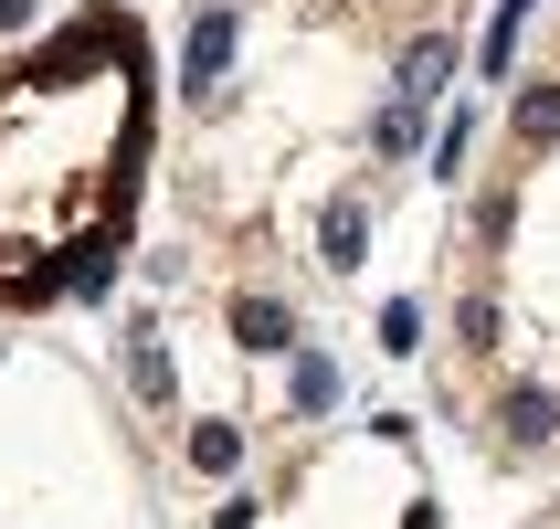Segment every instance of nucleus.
I'll list each match as a JSON object with an SVG mask.
<instances>
[{
    "mask_svg": "<svg viewBox=\"0 0 560 529\" xmlns=\"http://www.w3.org/2000/svg\"><path fill=\"white\" fill-rule=\"evenodd\" d=\"M233 43H244V22H233V0H212V11L190 22V43H180V95H190V106H212V95H222Z\"/></svg>",
    "mask_w": 560,
    "mask_h": 529,
    "instance_id": "obj_1",
    "label": "nucleus"
},
{
    "mask_svg": "<svg viewBox=\"0 0 560 529\" xmlns=\"http://www.w3.org/2000/svg\"><path fill=\"white\" fill-rule=\"evenodd\" d=\"M498 435H508V445H550V435H560V403L539 392V381H518V392L498 403Z\"/></svg>",
    "mask_w": 560,
    "mask_h": 529,
    "instance_id": "obj_2",
    "label": "nucleus"
},
{
    "mask_svg": "<svg viewBox=\"0 0 560 529\" xmlns=\"http://www.w3.org/2000/svg\"><path fill=\"white\" fill-rule=\"evenodd\" d=\"M317 254H328V276H349V265L371 254V212H360V202H328V222H317Z\"/></svg>",
    "mask_w": 560,
    "mask_h": 529,
    "instance_id": "obj_3",
    "label": "nucleus"
},
{
    "mask_svg": "<svg viewBox=\"0 0 560 529\" xmlns=\"http://www.w3.org/2000/svg\"><path fill=\"white\" fill-rule=\"evenodd\" d=\"M233 340L244 349H296V308H285V297H244V308H233Z\"/></svg>",
    "mask_w": 560,
    "mask_h": 529,
    "instance_id": "obj_4",
    "label": "nucleus"
},
{
    "mask_svg": "<svg viewBox=\"0 0 560 529\" xmlns=\"http://www.w3.org/2000/svg\"><path fill=\"white\" fill-rule=\"evenodd\" d=\"M444 74H455V43H444V32H423V43L402 54V106H423V95H444Z\"/></svg>",
    "mask_w": 560,
    "mask_h": 529,
    "instance_id": "obj_5",
    "label": "nucleus"
},
{
    "mask_svg": "<svg viewBox=\"0 0 560 529\" xmlns=\"http://www.w3.org/2000/svg\"><path fill=\"white\" fill-rule=\"evenodd\" d=\"M508 127H518L529 149H550V138H560V74H529V85H518V117H508Z\"/></svg>",
    "mask_w": 560,
    "mask_h": 529,
    "instance_id": "obj_6",
    "label": "nucleus"
},
{
    "mask_svg": "<svg viewBox=\"0 0 560 529\" xmlns=\"http://www.w3.org/2000/svg\"><path fill=\"white\" fill-rule=\"evenodd\" d=\"M180 456H190L201 476H233V467H244V424H190Z\"/></svg>",
    "mask_w": 560,
    "mask_h": 529,
    "instance_id": "obj_7",
    "label": "nucleus"
},
{
    "mask_svg": "<svg viewBox=\"0 0 560 529\" xmlns=\"http://www.w3.org/2000/svg\"><path fill=\"white\" fill-rule=\"evenodd\" d=\"M285 392H296V413H328V403H339V360L296 349V381H285Z\"/></svg>",
    "mask_w": 560,
    "mask_h": 529,
    "instance_id": "obj_8",
    "label": "nucleus"
},
{
    "mask_svg": "<svg viewBox=\"0 0 560 529\" xmlns=\"http://www.w3.org/2000/svg\"><path fill=\"white\" fill-rule=\"evenodd\" d=\"M381 349H392V360H412V349H423V308H412V297H392V308H381Z\"/></svg>",
    "mask_w": 560,
    "mask_h": 529,
    "instance_id": "obj_9",
    "label": "nucleus"
},
{
    "mask_svg": "<svg viewBox=\"0 0 560 529\" xmlns=\"http://www.w3.org/2000/svg\"><path fill=\"white\" fill-rule=\"evenodd\" d=\"M371 138H381V159H412V138H423V117H412V106H392V117H381Z\"/></svg>",
    "mask_w": 560,
    "mask_h": 529,
    "instance_id": "obj_10",
    "label": "nucleus"
},
{
    "mask_svg": "<svg viewBox=\"0 0 560 529\" xmlns=\"http://www.w3.org/2000/svg\"><path fill=\"white\" fill-rule=\"evenodd\" d=\"M466 138H476L466 117H455V127H444V138H434V181H455V170H466Z\"/></svg>",
    "mask_w": 560,
    "mask_h": 529,
    "instance_id": "obj_11",
    "label": "nucleus"
},
{
    "mask_svg": "<svg viewBox=\"0 0 560 529\" xmlns=\"http://www.w3.org/2000/svg\"><path fill=\"white\" fill-rule=\"evenodd\" d=\"M138 392H170V349H159L149 329H138Z\"/></svg>",
    "mask_w": 560,
    "mask_h": 529,
    "instance_id": "obj_12",
    "label": "nucleus"
},
{
    "mask_svg": "<svg viewBox=\"0 0 560 529\" xmlns=\"http://www.w3.org/2000/svg\"><path fill=\"white\" fill-rule=\"evenodd\" d=\"M508 54H518V22H487V85H508Z\"/></svg>",
    "mask_w": 560,
    "mask_h": 529,
    "instance_id": "obj_13",
    "label": "nucleus"
},
{
    "mask_svg": "<svg viewBox=\"0 0 560 529\" xmlns=\"http://www.w3.org/2000/svg\"><path fill=\"white\" fill-rule=\"evenodd\" d=\"M32 22V0H0V32H22Z\"/></svg>",
    "mask_w": 560,
    "mask_h": 529,
    "instance_id": "obj_14",
    "label": "nucleus"
},
{
    "mask_svg": "<svg viewBox=\"0 0 560 529\" xmlns=\"http://www.w3.org/2000/svg\"><path fill=\"white\" fill-rule=\"evenodd\" d=\"M402 529H444V519H434V498H412V519H402Z\"/></svg>",
    "mask_w": 560,
    "mask_h": 529,
    "instance_id": "obj_15",
    "label": "nucleus"
},
{
    "mask_svg": "<svg viewBox=\"0 0 560 529\" xmlns=\"http://www.w3.org/2000/svg\"><path fill=\"white\" fill-rule=\"evenodd\" d=\"M498 22H529V0H498Z\"/></svg>",
    "mask_w": 560,
    "mask_h": 529,
    "instance_id": "obj_16",
    "label": "nucleus"
}]
</instances>
